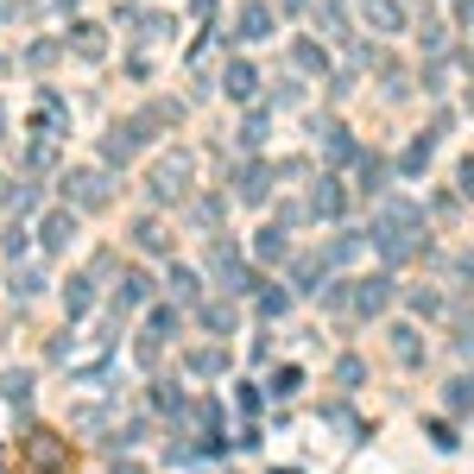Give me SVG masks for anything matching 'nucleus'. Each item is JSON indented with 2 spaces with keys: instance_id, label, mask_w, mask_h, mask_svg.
Masks as SVG:
<instances>
[{
  "instance_id": "f257e3e1",
  "label": "nucleus",
  "mask_w": 474,
  "mask_h": 474,
  "mask_svg": "<svg viewBox=\"0 0 474 474\" xmlns=\"http://www.w3.org/2000/svg\"><path fill=\"white\" fill-rule=\"evenodd\" d=\"M190 177H197V158L190 152H165L158 165H152V203H184L190 197Z\"/></svg>"
},
{
  "instance_id": "f03ea898",
  "label": "nucleus",
  "mask_w": 474,
  "mask_h": 474,
  "mask_svg": "<svg viewBox=\"0 0 474 474\" xmlns=\"http://www.w3.org/2000/svg\"><path fill=\"white\" fill-rule=\"evenodd\" d=\"M209 272L222 278V291H247V285H253V278H247V266H240V247H235V240H216V247H209Z\"/></svg>"
},
{
  "instance_id": "7ed1b4c3",
  "label": "nucleus",
  "mask_w": 474,
  "mask_h": 474,
  "mask_svg": "<svg viewBox=\"0 0 474 474\" xmlns=\"http://www.w3.org/2000/svg\"><path fill=\"white\" fill-rule=\"evenodd\" d=\"M64 197L83 203V209H102L108 203V171H70L64 177Z\"/></svg>"
},
{
  "instance_id": "20e7f679",
  "label": "nucleus",
  "mask_w": 474,
  "mask_h": 474,
  "mask_svg": "<svg viewBox=\"0 0 474 474\" xmlns=\"http://www.w3.org/2000/svg\"><path fill=\"white\" fill-rule=\"evenodd\" d=\"M360 25L373 38H392V32H405V6L398 0H360Z\"/></svg>"
},
{
  "instance_id": "39448f33",
  "label": "nucleus",
  "mask_w": 474,
  "mask_h": 474,
  "mask_svg": "<svg viewBox=\"0 0 474 474\" xmlns=\"http://www.w3.org/2000/svg\"><path fill=\"white\" fill-rule=\"evenodd\" d=\"M146 139H152V133H146V120H126V126H115V133L102 139V158H108V165H126Z\"/></svg>"
},
{
  "instance_id": "423d86ee",
  "label": "nucleus",
  "mask_w": 474,
  "mask_h": 474,
  "mask_svg": "<svg viewBox=\"0 0 474 474\" xmlns=\"http://www.w3.org/2000/svg\"><path fill=\"white\" fill-rule=\"evenodd\" d=\"M70 51H76L83 64H102V57H108V32H102L96 19H83V25H70Z\"/></svg>"
},
{
  "instance_id": "0eeeda50",
  "label": "nucleus",
  "mask_w": 474,
  "mask_h": 474,
  "mask_svg": "<svg viewBox=\"0 0 474 474\" xmlns=\"http://www.w3.org/2000/svg\"><path fill=\"white\" fill-rule=\"evenodd\" d=\"M70 235H76V216H70V209H51V216L38 222V247H45V253H64Z\"/></svg>"
},
{
  "instance_id": "6e6552de",
  "label": "nucleus",
  "mask_w": 474,
  "mask_h": 474,
  "mask_svg": "<svg viewBox=\"0 0 474 474\" xmlns=\"http://www.w3.org/2000/svg\"><path fill=\"white\" fill-rule=\"evenodd\" d=\"M272 25H278L272 6H266V0H247V6H240V32L235 38H272Z\"/></svg>"
},
{
  "instance_id": "1a4fd4ad",
  "label": "nucleus",
  "mask_w": 474,
  "mask_h": 474,
  "mask_svg": "<svg viewBox=\"0 0 474 474\" xmlns=\"http://www.w3.org/2000/svg\"><path fill=\"white\" fill-rule=\"evenodd\" d=\"M392 304V278H360L355 285V310L360 317H373V310H386Z\"/></svg>"
},
{
  "instance_id": "9d476101",
  "label": "nucleus",
  "mask_w": 474,
  "mask_h": 474,
  "mask_svg": "<svg viewBox=\"0 0 474 474\" xmlns=\"http://www.w3.org/2000/svg\"><path fill=\"white\" fill-rule=\"evenodd\" d=\"M222 89H228V102H253V96H259V70H253V64H228V83H222Z\"/></svg>"
},
{
  "instance_id": "9b49d317",
  "label": "nucleus",
  "mask_w": 474,
  "mask_h": 474,
  "mask_svg": "<svg viewBox=\"0 0 474 474\" xmlns=\"http://www.w3.org/2000/svg\"><path fill=\"white\" fill-rule=\"evenodd\" d=\"M317 133H323V152H329V158H355V139H348V126H342V120H323Z\"/></svg>"
},
{
  "instance_id": "f8f14e48",
  "label": "nucleus",
  "mask_w": 474,
  "mask_h": 474,
  "mask_svg": "<svg viewBox=\"0 0 474 474\" xmlns=\"http://www.w3.org/2000/svg\"><path fill=\"white\" fill-rule=\"evenodd\" d=\"M266 184H272V171L247 165V171H240V203H266Z\"/></svg>"
},
{
  "instance_id": "ddd939ff",
  "label": "nucleus",
  "mask_w": 474,
  "mask_h": 474,
  "mask_svg": "<svg viewBox=\"0 0 474 474\" xmlns=\"http://www.w3.org/2000/svg\"><path fill=\"white\" fill-rule=\"evenodd\" d=\"M310 216H342V190H336V177H323V184H317V197H310Z\"/></svg>"
},
{
  "instance_id": "4468645a",
  "label": "nucleus",
  "mask_w": 474,
  "mask_h": 474,
  "mask_svg": "<svg viewBox=\"0 0 474 474\" xmlns=\"http://www.w3.org/2000/svg\"><path fill=\"white\" fill-rule=\"evenodd\" d=\"M360 247H367V235H336L329 247H323V259H329V266H348Z\"/></svg>"
},
{
  "instance_id": "2eb2a0df",
  "label": "nucleus",
  "mask_w": 474,
  "mask_h": 474,
  "mask_svg": "<svg viewBox=\"0 0 474 474\" xmlns=\"http://www.w3.org/2000/svg\"><path fill=\"white\" fill-rule=\"evenodd\" d=\"M38 133H45V139H57V133H64V102H57V96H45V102H38Z\"/></svg>"
},
{
  "instance_id": "dca6fc26",
  "label": "nucleus",
  "mask_w": 474,
  "mask_h": 474,
  "mask_svg": "<svg viewBox=\"0 0 474 474\" xmlns=\"http://www.w3.org/2000/svg\"><path fill=\"white\" fill-rule=\"evenodd\" d=\"M253 253H259V259H285V228H278V222H266L259 240H253Z\"/></svg>"
},
{
  "instance_id": "f3484780",
  "label": "nucleus",
  "mask_w": 474,
  "mask_h": 474,
  "mask_svg": "<svg viewBox=\"0 0 474 474\" xmlns=\"http://www.w3.org/2000/svg\"><path fill=\"white\" fill-rule=\"evenodd\" d=\"M152 298V278L146 272H120V304H146Z\"/></svg>"
},
{
  "instance_id": "a211bd4d",
  "label": "nucleus",
  "mask_w": 474,
  "mask_h": 474,
  "mask_svg": "<svg viewBox=\"0 0 474 474\" xmlns=\"http://www.w3.org/2000/svg\"><path fill=\"white\" fill-rule=\"evenodd\" d=\"M64 304H70V317H89V304H96L89 278H70V285H64Z\"/></svg>"
},
{
  "instance_id": "6ab92c4d",
  "label": "nucleus",
  "mask_w": 474,
  "mask_h": 474,
  "mask_svg": "<svg viewBox=\"0 0 474 474\" xmlns=\"http://www.w3.org/2000/svg\"><path fill=\"white\" fill-rule=\"evenodd\" d=\"M222 367H228V355H222V348H197V355H190V373H203V379H216Z\"/></svg>"
},
{
  "instance_id": "aec40b11",
  "label": "nucleus",
  "mask_w": 474,
  "mask_h": 474,
  "mask_svg": "<svg viewBox=\"0 0 474 474\" xmlns=\"http://www.w3.org/2000/svg\"><path fill=\"white\" fill-rule=\"evenodd\" d=\"M38 291H45V272L38 266H19L13 272V298H38Z\"/></svg>"
},
{
  "instance_id": "412c9836",
  "label": "nucleus",
  "mask_w": 474,
  "mask_h": 474,
  "mask_svg": "<svg viewBox=\"0 0 474 474\" xmlns=\"http://www.w3.org/2000/svg\"><path fill=\"white\" fill-rule=\"evenodd\" d=\"M0 392H6L13 405H25V398H32V373H19V367H13V373H0Z\"/></svg>"
},
{
  "instance_id": "4be33fe9",
  "label": "nucleus",
  "mask_w": 474,
  "mask_h": 474,
  "mask_svg": "<svg viewBox=\"0 0 474 474\" xmlns=\"http://www.w3.org/2000/svg\"><path fill=\"white\" fill-rule=\"evenodd\" d=\"M323 25H329V38H348V6L342 0H323Z\"/></svg>"
},
{
  "instance_id": "5701e85b",
  "label": "nucleus",
  "mask_w": 474,
  "mask_h": 474,
  "mask_svg": "<svg viewBox=\"0 0 474 474\" xmlns=\"http://www.w3.org/2000/svg\"><path fill=\"white\" fill-rule=\"evenodd\" d=\"M418 38H424V51L437 57V51L449 45V25H443V19H424V32H418Z\"/></svg>"
},
{
  "instance_id": "b1692460",
  "label": "nucleus",
  "mask_w": 474,
  "mask_h": 474,
  "mask_svg": "<svg viewBox=\"0 0 474 474\" xmlns=\"http://www.w3.org/2000/svg\"><path fill=\"white\" fill-rule=\"evenodd\" d=\"M291 57H298V70H323V64H329V57H323V45H310V38H298V51H291Z\"/></svg>"
},
{
  "instance_id": "393cba45",
  "label": "nucleus",
  "mask_w": 474,
  "mask_h": 474,
  "mask_svg": "<svg viewBox=\"0 0 474 474\" xmlns=\"http://www.w3.org/2000/svg\"><path fill=\"white\" fill-rule=\"evenodd\" d=\"M133 240H139L146 253H165V228H158V222H139V228H133Z\"/></svg>"
},
{
  "instance_id": "a878e982",
  "label": "nucleus",
  "mask_w": 474,
  "mask_h": 474,
  "mask_svg": "<svg viewBox=\"0 0 474 474\" xmlns=\"http://www.w3.org/2000/svg\"><path fill=\"white\" fill-rule=\"evenodd\" d=\"M171 298H197V272L190 266H171Z\"/></svg>"
},
{
  "instance_id": "bb28decb",
  "label": "nucleus",
  "mask_w": 474,
  "mask_h": 474,
  "mask_svg": "<svg viewBox=\"0 0 474 474\" xmlns=\"http://www.w3.org/2000/svg\"><path fill=\"white\" fill-rule=\"evenodd\" d=\"M197 222H203V228H216V222H222V203H216V197H203V203H197Z\"/></svg>"
},
{
  "instance_id": "cd10ccee",
  "label": "nucleus",
  "mask_w": 474,
  "mask_h": 474,
  "mask_svg": "<svg viewBox=\"0 0 474 474\" xmlns=\"http://www.w3.org/2000/svg\"><path fill=\"white\" fill-rule=\"evenodd\" d=\"M285 304H291L285 291H259V310H266V317H285Z\"/></svg>"
},
{
  "instance_id": "c85d7f7f",
  "label": "nucleus",
  "mask_w": 474,
  "mask_h": 474,
  "mask_svg": "<svg viewBox=\"0 0 474 474\" xmlns=\"http://www.w3.org/2000/svg\"><path fill=\"white\" fill-rule=\"evenodd\" d=\"M392 336H398V342H392L398 360H418V336H411V329H392Z\"/></svg>"
},
{
  "instance_id": "c756f323",
  "label": "nucleus",
  "mask_w": 474,
  "mask_h": 474,
  "mask_svg": "<svg viewBox=\"0 0 474 474\" xmlns=\"http://www.w3.org/2000/svg\"><path fill=\"white\" fill-rule=\"evenodd\" d=\"M449 405H456V411H469V405H474V379H456V392H449Z\"/></svg>"
},
{
  "instance_id": "7c9ffc66",
  "label": "nucleus",
  "mask_w": 474,
  "mask_h": 474,
  "mask_svg": "<svg viewBox=\"0 0 474 474\" xmlns=\"http://www.w3.org/2000/svg\"><path fill=\"white\" fill-rule=\"evenodd\" d=\"M456 184H462V197H474V158L462 165V171H456Z\"/></svg>"
},
{
  "instance_id": "2f4dec72",
  "label": "nucleus",
  "mask_w": 474,
  "mask_h": 474,
  "mask_svg": "<svg viewBox=\"0 0 474 474\" xmlns=\"http://www.w3.org/2000/svg\"><path fill=\"white\" fill-rule=\"evenodd\" d=\"M0 19H13V0H0Z\"/></svg>"
},
{
  "instance_id": "473e14b6",
  "label": "nucleus",
  "mask_w": 474,
  "mask_h": 474,
  "mask_svg": "<svg viewBox=\"0 0 474 474\" xmlns=\"http://www.w3.org/2000/svg\"><path fill=\"white\" fill-rule=\"evenodd\" d=\"M0 126H6V102H0Z\"/></svg>"
}]
</instances>
